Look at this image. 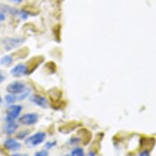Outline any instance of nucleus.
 Returning a JSON list of instances; mask_svg holds the SVG:
<instances>
[{
	"mask_svg": "<svg viewBox=\"0 0 156 156\" xmlns=\"http://www.w3.org/2000/svg\"><path fill=\"white\" fill-rule=\"evenodd\" d=\"M87 156H97V154H96L93 151H90L89 153H88V154H87Z\"/></svg>",
	"mask_w": 156,
	"mask_h": 156,
	"instance_id": "nucleus-19",
	"label": "nucleus"
},
{
	"mask_svg": "<svg viewBox=\"0 0 156 156\" xmlns=\"http://www.w3.org/2000/svg\"><path fill=\"white\" fill-rule=\"evenodd\" d=\"M18 128V124L15 123V121H10L8 122V123L4 126L3 128V131L6 134L8 135H12L13 133H15L16 131L17 130Z\"/></svg>",
	"mask_w": 156,
	"mask_h": 156,
	"instance_id": "nucleus-9",
	"label": "nucleus"
},
{
	"mask_svg": "<svg viewBox=\"0 0 156 156\" xmlns=\"http://www.w3.org/2000/svg\"><path fill=\"white\" fill-rule=\"evenodd\" d=\"M13 62L12 56L10 55H5L3 57H1L0 59V65H2L3 66H9Z\"/></svg>",
	"mask_w": 156,
	"mask_h": 156,
	"instance_id": "nucleus-10",
	"label": "nucleus"
},
{
	"mask_svg": "<svg viewBox=\"0 0 156 156\" xmlns=\"http://www.w3.org/2000/svg\"><path fill=\"white\" fill-rule=\"evenodd\" d=\"M48 152L47 150H44V151H40L36 152L35 155L34 156H48Z\"/></svg>",
	"mask_w": 156,
	"mask_h": 156,
	"instance_id": "nucleus-15",
	"label": "nucleus"
},
{
	"mask_svg": "<svg viewBox=\"0 0 156 156\" xmlns=\"http://www.w3.org/2000/svg\"><path fill=\"white\" fill-rule=\"evenodd\" d=\"M25 39L21 38H6L3 40V45L7 51H11L23 44Z\"/></svg>",
	"mask_w": 156,
	"mask_h": 156,
	"instance_id": "nucleus-3",
	"label": "nucleus"
},
{
	"mask_svg": "<svg viewBox=\"0 0 156 156\" xmlns=\"http://www.w3.org/2000/svg\"><path fill=\"white\" fill-rule=\"evenodd\" d=\"M46 138V133L43 132H38L34 133V135L29 136L26 139L25 143L29 147H35V146L43 143Z\"/></svg>",
	"mask_w": 156,
	"mask_h": 156,
	"instance_id": "nucleus-1",
	"label": "nucleus"
},
{
	"mask_svg": "<svg viewBox=\"0 0 156 156\" xmlns=\"http://www.w3.org/2000/svg\"><path fill=\"white\" fill-rule=\"evenodd\" d=\"M138 156H151L150 152L148 151H142L141 153L139 154Z\"/></svg>",
	"mask_w": 156,
	"mask_h": 156,
	"instance_id": "nucleus-16",
	"label": "nucleus"
},
{
	"mask_svg": "<svg viewBox=\"0 0 156 156\" xmlns=\"http://www.w3.org/2000/svg\"><path fill=\"white\" fill-rule=\"evenodd\" d=\"M38 116L35 113H28L25 114L19 118V123L22 125L30 126L34 125L38 122Z\"/></svg>",
	"mask_w": 156,
	"mask_h": 156,
	"instance_id": "nucleus-5",
	"label": "nucleus"
},
{
	"mask_svg": "<svg viewBox=\"0 0 156 156\" xmlns=\"http://www.w3.org/2000/svg\"><path fill=\"white\" fill-rule=\"evenodd\" d=\"M5 15L3 14V12H0V22H2V21H3L4 20H5Z\"/></svg>",
	"mask_w": 156,
	"mask_h": 156,
	"instance_id": "nucleus-18",
	"label": "nucleus"
},
{
	"mask_svg": "<svg viewBox=\"0 0 156 156\" xmlns=\"http://www.w3.org/2000/svg\"><path fill=\"white\" fill-rule=\"evenodd\" d=\"M2 102V98H1V96H0V104Z\"/></svg>",
	"mask_w": 156,
	"mask_h": 156,
	"instance_id": "nucleus-22",
	"label": "nucleus"
},
{
	"mask_svg": "<svg viewBox=\"0 0 156 156\" xmlns=\"http://www.w3.org/2000/svg\"><path fill=\"white\" fill-rule=\"evenodd\" d=\"M28 67L24 64H19L11 69V74L14 77H21L28 73Z\"/></svg>",
	"mask_w": 156,
	"mask_h": 156,
	"instance_id": "nucleus-6",
	"label": "nucleus"
},
{
	"mask_svg": "<svg viewBox=\"0 0 156 156\" xmlns=\"http://www.w3.org/2000/svg\"><path fill=\"white\" fill-rule=\"evenodd\" d=\"M26 89H27V87H26V84L21 81H14V82L11 83L6 88L8 93L14 95L21 94L23 92H25Z\"/></svg>",
	"mask_w": 156,
	"mask_h": 156,
	"instance_id": "nucleus-2",
	"label": "nucleus"
},
{
	"mask_svg": "<svg viewBox=\"0 0 156 156\" xmlns=\"http://www.w3.org/2000/svg\"><path fill=\"white\" fill-rule=\"evenodd\" d=\"M12 156H28L27 154H12Z\"/></svg>",
	"mask_w": 156,
	"mask_h": 156,
	"instance_id": "nucleus-20",
	"label": "nucleus"
},
{
	"mask_svg": "<svg viewBox=\"0 0 156 156\" xmlns=\"http://www.w3.org/2000/svg\"><path fill=\"white\" fill-rule=\"evenodd\" d=\"M22 110V106L20 105H10L7 111V116H6V120L7 122L14 121L16 119L19 117Z\"/></svg>",
	"mask_w": 156,
	"mask_h": 156,
	"instance_id": "nucleus-4",
	"label": "nucleus"
},
{
	"mask_svg": "<svg viewBox=\"0 0 156 156\" xmlns=\"http://www.w3.org/2000/svg\"><path fill=\"white\" fill-rule=\"evenodd\" d=\"M30 101L33 102L34 104H35L36 105L39 106V107L47 108L48 106V100L45 97H42L40 95H32L30 97Z\"/></svg>",
	"mask_w": 156,
	"mask_h": 156,
	"instance_id": "nucleus-7",
	"label": "nucleus"
},
{
	"mask_svg": "<svg viewBox=\"0 0 156 156\" xmlns=\"http://www.w3.org/2000/svg\"><path fill=\"white\" fill-rule=\"evenodd\" d=\"M29 130H24L21 131V133H19V134L17 135V138L18 139H24L25 137H26L29 134Z\"/></svg>",
	"mask_w": 156,
	"mask_h": 156,
	"instance_id": "nucleus-13",
	"label": "nucleus"
},
{
	"mask_svg": "<svg viewBox=\"0 0 156 156\" xmlns=\"http://www.w3.org/2000/svg\"><path fill=\"white\" fill-rule=\"evenodd\" d=\"M70 156H85L84 151L81 147H76L71 151Z\"/></svg>",
	"mask_w": 156,
	"mask_h": 156,
	"instance_id": "nucleus-11",
	"label": "nucleus"
},
{
	"mask_svg": "<svg viewBox=\"0 0 156 156\" xmlns=\"http://www.w3.org/2000/svg\"><path fill=\"white\" fill-rule=\"evenodd\" d=\"M5 79H6V76L4 75V74L2 73V72H0V83H2L5 80Z\"/></svg>",
	"mask_w": 156,
	"mask_h": 156,
	"instance_id": "nucleus-17",
	"label": "nucleus"
},
{
	"mask_svg": "<svg viewBox=\"0 0 156 156\" xmlns=\"http://www.w3.org/2000/svg\"><path fill=\"white\" fill-rule=\"evenodd\" d=\"M63 156H70V155H69V154H66V155H63Z\"/></svg>",
	"mask_w": 156,
	"mask_h": 156,
	"instance_id": "nucleus-23",
	"label": "nucleus"
},
{
	"mask_svg": "<svg viewBox=\"0 0 156 156\" xmlns=\"http://www.w3.org/2000/svg\"><path fill=\"white\" fill-rule=\"evenodd\" d=\"M4 146L11 151H16L20 150L21 147V144L19 143L16 139L13 138H9L6 140L4 142Z\"/></svg>",
	"mask_w": 156,
	"mask_h": 156,
	"instance_id": "nucleus-8",
	"label": "nucleus"
},
{
	"mask_svg": "<svg viewBox=\"0 0 156 156\" xmlns=\"http://www.w3.org/2000/svg\"><path fill=\"white\" fill-rule=\"evenodd\" d=\"M56 146V141H48L46 144H45V148L46 150H50V149L53 148L54 146Z\"/></svg>",
	"mask_w": 156,
	"mask_h": 156,
	"instance_id": "nucleus-14",
	"label": "nucleus"
},
{
	"mask_svg": "<svg viewBox=\"0 0 156 156\" xmlns=\"http://www.w3.org/2000/svg\"><path fill=\"white\" fill-rule=\"evenodd\" d=\"M5 101L8 104H13V103H15L16 101H17V99H16V95L10 94V93H9V94L7 95L5 97Z\"/></svg>",
	"mask_w": 156,
	"mask_h": 156,
	"instance_id": "nucleus-12",
	"label": "nucleus"
},
{
	"mask_svg": "<svg viewBox=\"0 0 156 156\" xmlns=\"http://www.w3.org/2000/svg\"><path fill=\"white\" fill-rule=\"evenodd\" d=\"M12 2H14V3H21L22 0H11Z\"/></svg>",
	"mask_w": 156,
	"mask_h": 156,
	"instance_id": "nucleus-21",
	"label": "nucleus"
}]
</instances>
